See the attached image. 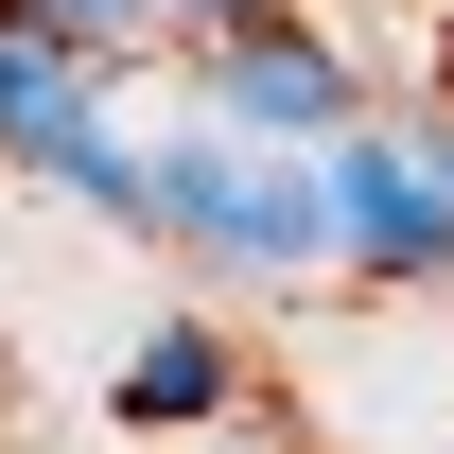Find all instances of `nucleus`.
Listing matches in <instances>:
<instances>
[{
	"instance_id": "obj_6",
	"label": "nucleus",
	"mask_w": 454,
	"mask_h": 454,
	"mask_svg": "<svg viewBox=\"0 0 454 454\" xmlns=\"http://www.w3.org/2000/svg\"><path fill=\"white\" fill-rule=\"evenodd\" d=\"M0 35H35V0H0Z\"/></svg>"
},
{
	"instance_id": "obj_3",
	"label": "nucleus",
	"mask_w": 454,
	"mask_h": 454,
	"mask_svg": "<svg viewBox=\"0 0 454 454\" xmlns=\"http://www.w3.org/2000/svg\"><path fill=\"white\" fill-rule=\"evenodd\" d=\"M210 106L245 122V140H349V122H367V70L315 53L297 18H262V35H210Z\"/></svg>"
},
{
	"instance_id": "obj_1",
	"label": "nucleus",
	"mask_w": 454,
	"mask_h": 454,
	"mask_svg": "<svg viewBox=\"0 0 454 454\" xmlns=\"http://www.w3.org/2000/svg\"><path fill=\"white\" fill-rule=\"evenodd\" d=\"M158 227H192L210 262H315V245H349V227H333V175L245 158V140H175V158H158Z\"/></svg>"
},
{
	"instance_id": "obj_5",
	"label": "nucleus",
	"mask_w": 454,
	"mask_h": 454,
	"mask_svg": "<svg viewBox=\"0 0 454 454\" xmlns=\"http://www.w3.org/2000/svg\"><path fill=\"white\" fill-rule=\"evenodd\" d=\"M158 0H35V35H70V53H106V35H140Z\"/></svg>"
},
{
	"instance_id": "obj_4",
	"label": "nucleus",
	"mask_w": 454,
	"mask_h": 454,
	"mask_svg": "<svg viewBox=\"0 0 454 454\" xmlns=\"http://www.w3.org/2000/svg\"><path fill=\"white\" fill-rule=\"evenodd\" d=\"M210 402H227V333H192V315H175V333H140L122 419H210Z\"/></svg>"
},
{
	"instance_id": "obj_2",
	"label": "nucleus",
	"mask_w": 454,
	"mask_h": 454,
	"mask_svg": "<svg viewBox=\"0 0 454 454\" xmlns=\"http://www.w3.org/2000/svg\"><path fill=\"white\" fill-rule=\"evenodd\" d=\"M333 227H349V262H385V280H454V140L437 158L333 140Z\"/></svg>"
}]
</instances>
